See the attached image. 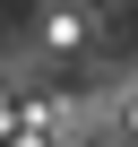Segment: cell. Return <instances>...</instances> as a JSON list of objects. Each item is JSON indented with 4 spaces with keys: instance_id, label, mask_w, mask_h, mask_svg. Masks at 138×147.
<instances>
[{
    "instance_id": "6da1fadb",
    "label": "cell",
    "mask_w": 138,
    "mask_h": 147,
    "mask_svg": "<svg viewBox=\"0 0 138 147\" xmlns=\"http://www.w3.org/2000/svg\"><path fill=\"white\" fill-rule=\"evenodd\" d=\"M86 35H95V18H78V9H52V18H43V43H52V52H78Z\"/></svg>"
}]
</instances>
